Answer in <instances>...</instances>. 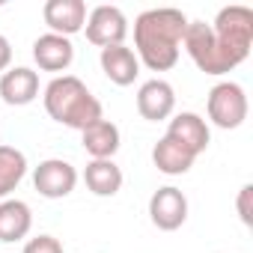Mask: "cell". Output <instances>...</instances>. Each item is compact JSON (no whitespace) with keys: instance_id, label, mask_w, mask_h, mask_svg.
I'll list each match as a JSON object with an SVG mask.
<instances>
[{"instance_id":"obj_1","label":"cell","mask_w":253,"mask_h":253,"mask_svg":"<svg viewBox=\"0 0 253 253\" xmlns=\"http://www.w3.org/2000/svg\"><path fill=\"white\" fill-rule=\"evenodd\" d=\"M185 27H188V18H185L182 9L161 6V9L140 12L137 21H134L137 60L149 72H170L179 63Z\"/></svg>"},{"instance_id":"obj_2","label":"cell","mask_w":253,"mask_h":253,"mask_svg":"<svg viewBox=\"0 0 253 253\" xmlns=\"http://www.w3.org/2000/svg\"><path fill=\"white\" fill-rule=\"evenodd\" d=\"M45 110L54 122L66 125V128L84 131L86 125L104 119L101 101L86 89V84L75 75H60L45 86Z\"/></svg>"},{"instance_id":"obj_3","label":"cell","mask_w":253,"mask_h":253,"mask_svg":"<svg viewBox=\"0 0 253 253\" xmlns=\"http://www.w3.org/2000/svg\"><path fill=\"white\" fill-rule=\"evenodd\" d=\"M182 45L188 51V57L194 60V66L206 75H226L232 72L235 66H241L220 42L217 36L211 33V27L206 21H188L185 27V36H182Z\"/></svg>"},{"instance_id":"obj_4","label":"cell","mask_w":253,"mask_h":253,"mask_svg":"<svg viewBox=\"0 0 253 253\" xmlns=\"http://www.w3.org/2000/svg\"><path fill=\"white\" fill-rule=\"evenodd\" d=\"M211 33L217 36V42L238 60L244 63L250 57V45H253V9L247 6H223L214 18V24H209Z\"/></svg>"},{"instance_id":"obj_5","label":"cell","mask_w":253,"mask_h":253,"mask_svg":"<svg viewBox=\"0 0 253 253\" xmlns=\"http://www.w3.org/2000/svg\"><path fill=\"white\" fill-rule=\"evenodd\" d=\"M209 119L217 125V128H238V125L247 119V95H244V86L235 84V81H223V84H214L211 92H209Z\"/></svg>"},{"instance_id":"obj_6","label":"cell","mask_w":253,"mask_h":253,"mask_svg":"<svg viewBox=\"0 0 253 253\" xmlns=\"http://www.w3.org/2000/svg\"><path fill=\"white\" fill-rule=\"evenodd\" d=\"M84 33H86V42H92L98 48L122 45L125 36H128V18L122 15L119 6H95L86 15Z\"/></svg>"},{"instance_id":"obj_7","label":"cell","mask_w":253,"mask_h":253,"mask_svg":"<svg viewBox=\"0 0 253 253\" xmlns=\"http://www.w3.org/2000/svg\"><path fill=\"white\" fill-rule=\"evenodd\" d=\"M75 185H78V170L63 158H48L33 170V188L45 200H63L75 191Z\"/></svg>"},{"instance_id":"obj_8","label":"cell","mask_w":253,"mask_h":253,"mask_svg":"<svg viewBox=\"0 0 253 253\" xmlns=\"http://www.w3.org/2000/svg\"><path fill=\"white\" fill-rule=\"evenodd\" d=\"M149 217H152V223H155L158 229H164V232L179 229V226L188 220V197H185L179 188H173V185L158 188V191L152 194V200H149Z\"/></svg>"},{"instance_id":"obj_9","label":"cell","mask_w":253,"mask_h":253,"mask_svg":"<svg viewBox=\"0 0 253 253\" xmlns=\"http://www.w3.org/2000/svg\"><path fill=\"white\" fill-rule=\"evenodd\" d=\"M167 137L176 140L179 146H185L194 158H200V155L209 149V140H211L206 119H203L200 113H191V110L176 113V116L170 119V125H167Z\"/></svg>"},{"instance_id":"obj_10","label":"cell","mask_w":253,"mask_h":253,"mask_svg":"<svg viewBox=\"0 0 253 253\" xmlns=\"http://www.w3.org/2000/svg\"><path fill=\"white\" fill-rule=\"evenodd\" d=\"M42 18L57 36H75L86 24V3L84 0H48L42 6Z\"/></svg>"},{"instance_id":"obj_11","label":"cell","mask_w":253,"mask_h":253,"mask_svg":"<svg viewBox=\"0 0 253 253\" xmlns=\"http://www.w3.org/2000/svg\"><path fill=\"white\" fill-rule=\"evenodd\" d=\"M176 107V92L167 81L161 78H152L146 81L140 89H137V113L149 122H161L173 113Z\"/></svg>"},{"instance_id":"obj_12","label":"cell","mask_w":253,"mask_h":253,"mask_svg":"<svg viewBox=\"0 0 253 253\" xmlns=\"http://www.w3.org/2000/svg\"><path fill=\"white\" fill-rule=\"evenodd\" d=\"M98 63H101V72L107 75L110 84L116 86H131L140 75V60L131 48L125 45H110V48H101L98 54Z\"/></svg>"},{"instance_id":"obj_13","label":"cell","mask_w":253,"mask_h":253,"mask_svg":"<svg viewBox=\"0 0 253 253\" xmlns=\"http://www.w3.org/2000/svg\"><path fill=\"white\" fill-rule=\"evenodd\" d=\"M39 95V75L27 66H15L6 69L3 78H0V98L12 107H24L30 101H36Z\"/></svg>"},{"instance_id":"obj_14","label":"cell","mask_w":253,"mask_h":253,"mask_svg":"<svg viewBox=\"0 0 253 253\" xmlns=\"http://www.w3.org/2000/svg\"><path fill=\"white\" fill-rule=\"evenodd\" d=\"M33 60L42 72H66L75 60V45L66 36L45 33L33 42Z\"/></svg>"},{"instance_id":"obj_15","label":"cell","mask_w":253,"mask_h":253,"mask_svg":"<svg viewBox=\"0 0 253 253\" xmlns=\"http://www.w3.org/2000/svg\"><path fill=\"white\" fill-rule=\"evenodd\" d=\"M81 137H84V149L89 152L92 161H110L119 152V128L110 119H98V122L86 125Z\"/></svg>"},{"instance_id":"obj_16","label":"cell","mask_w":253,"mask_h":253,"mask_svg":"<svg viewBox=\"0 0 253 253\" xmlns=\"http://www.w3.org/2000/svg\"><path fill=\"white\" fill-rule=\"evenodd\" d=\"M30 226H33V211L24 200L0 203V241L3 244H15V241L27 238Z\"/></svg>"},{"instance_id":"obj_17","label":"cell","mask_w":253,"mask_h":253,"mask_svg":"<svg viewBox=\"0 0 253 253\" xmlns=\"http://www.w3.org/2000/svg\"><path fill=\"white\" fill-rule=\"evenodd\" d=\"M194 155L185 149V146H179L176 140H170L167 134L155 143V149H152V164L161 170V173H167V176H182V173H188L191 167H194Z\"/></svg>"},{"instance_id":"obj_18","label":"cell","mask_w":253,"mask_h":253,"mask_svg":"<svg viewBox=\"0 0 253 253\" xmlns=\"http://www.w3.org/2000/svg\"><path fill=\"white\" fill-rule=\"evenodd\" d=\"M84 182L95 197H116L122 188V170L110 161H89L84 170Z\"/></svg>"},{"instance_id":"obj_19","label":"cell","mask_w":253,"mask_h":253,"mask_svg":"<svg viewBox=\"0 0 253 253\" xmlns=\"http://www.w3.org/2000/svg\"><path fill=\"white\" fill-rule=\"evenodd\" d=\"M27 176V158L15 146H0V200L9 197Z\"/></svg>"},{"instance_id":"obj_20","label":"cell","mask_w":253,"mask_h":253,"mask_svg":"<svg viewBox=\"0 0 253 253\" xmlns=\"http://www.w3.org/2000/svg\"><path fill=\"white\" fill-rule=\"evenodd\" d=\"M24 253H63V244L54 235H36L24 244Z\"/></svg>"},{"instance_id":"obj_21","label":"cell","mask_w":253,"mask_h":253,"mask_svg":"<svg viewBox=\"0 0 253 253\" xmlns=\"http://www.w3.org/2000/svg\"><path fill=\"white\" fill-rule=\"evenodd\" d=\"M250 194H253V185H244L238 191V214H241V223L244 226L253 223V217H250Z\"/></svg>"},{"instance_id":"obj_22","label":"cell","mask_w":253,"mask_h":253,"mask_svg":"<svg viewBox=\"0 0 253 253\" xmlns=\"http://www.w3.org/2000/svg\"><path fill=\"white\" fill-rule=\"evenodd\" d=\"M9 63H12V45L6 36H0V72H6Z\"/></svg>"}]
</instances>
